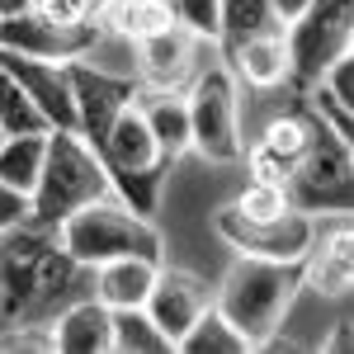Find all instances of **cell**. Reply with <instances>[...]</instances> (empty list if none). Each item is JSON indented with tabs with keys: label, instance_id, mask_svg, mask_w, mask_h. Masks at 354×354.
<instances>
[{
	"label": "cell",
	"instance_id": "1",
	"mask_svg": "<svg viewBox=\"0 0 354 354\" xmlns=\"http://www.w3.org/2000/svg\"><path fill=\"white\" fill-rule=\"evenodd\" d=\"M95 293V270L71 260L53 227L15 222L0 232V330L53 326L57 312Z\"/></svg>",
	"mask_w": 354,
	"mask_h": 354
},
{
	"label": "cell",
	"instance_id": "2",
	"mask_svg": "<svg viewBox=\"0 0 354 354\" xmlns=\"http://www.w3.org/2000/svg\"><path fill=\"white\" fill-rule=\"evenodd\" d=\"M302 288V260H265V255H241L222 288L213 293V307L241 330L250 350H265L274 330L283 326V312L293 307Z\"/></svg>",
	"mask_w": 354,
	"mask_h": 354
},
{
	"label": "cell",
	"instance_id": "3",
	"mask_svg": "<svg viewBox=\"0 0 354 354\" xmlns=\"http://www.w3.org/2000/svg\"><path fill=\"white\" fill-rule=\"evenodd\" d=\"M95 198H113V180L104 161L95 156V147L81 133H48V151H43V170L38 185L28 189V222L38 227H62L76 208L95 203Z\"/></svg>",
	"mask_w": 354,
	"mask_h": 354
},
{
	"label": "cell",
	"instance_id": "4",
	"mask_svg": "<svg viewBox=\"0 0 354 354\" xmlns=\"http://www.w3.org/2000/svg\"><path fill=\"white\" fill-rule=\"evenodd\" d=\"M57 241L71 260L81 265H104V260H123V255H142V260H161V232L151 218L133 213L118 194L113 198H95L76 208L71 218L57 227Z\"/></svg>",
	"mask_w": 354,
	"mask_h": 354
},
{
	"label": "cell",
	"instance_id": "5",
	"mask_svg": "<svg viewBox=\"0 0 354 354\" xmlns=\"http://www.w3.org/2000/svg\"><path fill=\"white\" fill-rule=\"evenodd\" d=\"M283 189H288V203L302 208V213H335V218L350 213V203H354L350 142L340 133H330L317 113H312V137H307L302 156L293 161Z\"/></svg>",
	"mask_w": 354,
	"mask_h": 354
},
{
	"label": "cell",
	"instance_id": "6",
	"mask_svg": "<svg viewBox=\"0 0 354 354\" xmlns=\"http://www.w3.org/2000/svg\"><path fill=\"white\" fill-rule=\"evenodd\" d=\"M189 104V137L194 147L189 151H203L208 161H241L245 156V142H241V123H236V81L227 66H213L203 71L194 90L185 95Z\"/></svg>",
	"mask_w": 354,
	"mask_h": 354
},
{
	"label": "cell",
	"instance_id": "7",
	"mask_svg": "<svg viewBox=\"0 0 354 354\" xmlns=\"http://www.w3.org/2000/svg\"><path fill=\"white\" fill-rule=\"evenodd\" d=\"M283 43H288V81H298V90L317 85L335 57L350 53V0H312L302 19L283 28Z\"/></svg>",
	"mask_w": 354,
	"mask_h": 354
},
{
	"label": "cell",
	"instance_id": "8",
	"mask_svg": "<svg viewBox=\"0 0 354 354\" xmlns=\"http://www.w3.org/2000/svg\"><path fill=\"white\" fill-rule=\"evenodd\" d=\"M218 236L241 255H265V260H302L307 245L317 241V222L302 208H288L279 218H250L236 203H227L213 213Z\"/></svg>",
	"mask_w": 354,
	"mask_h": 354
},
{
	"label": "cell",
	"instance_id": "9",
	"mask_svg": "<svg viewBox=\"0 0 354 354\" xmlns=\"http://www.w3.org/2000/svg\"><path fill=\"white\" fill-rule=\"evenodd\" d=\"M104 38L100 15L85 19V24H57L48 19L38 5H24L15 15H0V48L19 57H43V62H76L90 57Z\"/></svg>",
	"mask_w": 354,
	"mask_h": 354
},
{
	"label": "cell",
	"instance_id": "10",
	"mask_svg": "<svg viewBox=\"0 0 354 354\" xmlns=\"http://www.w3.org/2000/svg\"><path fill=\"white\" fill-rule=\"evenodd\" d=\"M66 71H71V90H76V133L90 147H100L113 113L137 100V81L133 76H113L104 66H90L85 57L66 62Z\"/></svg>",
	"mask_w": 354,
	"mask_h": 354
},
{
	"label": "cell",
	"instance_id": "11",
	"mask_svg": "<svg viewBox=\"0 0 354 354\" xmlns=\"http://www.w3.org/2000/svg\"><path fill=\"white\" fill-rule=\"evenodd\" d=\"M0 66L24 85V95L33 100V109L43 113L48 128L76 133V90H71V71L66 62H43V57H19L0 48Z\"/></svg>",
	"mask_w": 354,
	"mask_h": 354
},
{
	"label": "cell",
	"instance_id": "12",
	"mask_svg": "<svg viewBox=\"0 0 354 354\" xmlns=\"http://www.w3.org/2000/svg\"><path fill=\"white\" fill-rule=\"evenodd\" d=\"M147 317L170 335V345H180V335L213 307V283L189 270H156V283L147 293Z\"/></svg>",
	"mask_w": 354,
	"mask_h": 354
},
{
	"label": "cell",
	"instance_id": "13",
	"mask_svg": "<svg viewBox=\"0 0 354 354\" xmlns=\"http://www.w3.org/2000/svg\"><path fill=\"white\" fill-rule=\"evenodd\" d=\"M194 38L185 24H170L151 38H137V71L142 85H156V90H180V81L194 71Z\"/></svg>",
	"mask_w": 354,
	"mask_h": 354
},
{
	"label": "cell",
	"instance_id": "14",
	"mask_svg": "<svg viewBox=\"0 0 354 354\" xmlns=\"http://www.w3.org/2000/svg\"><path fill=\"white\" fill-rule=\"evenodd\" d=\"M48 330H53V350L57 354H109L113 307H104V302L90 293V298L62 307Z\"/></svg>",
	"mask_w": 354,
	"mask_h": 354
},
{
	"label": "cell",
	"instance_id": "15",
	"mask_svg": "<svg viewBox=\"0 0 354 354\" xmlns=\"http://www.w3.org/2000/svg\"><path fill=\"white\" fill-rule=\"evenodd\" d=\"M222 53L232 62V76H241L255 90H274V85L288 81V43H283V28L255 33V38H241V43H222Z\"/></svg>",
	"mask_w": 354,
	"mask_h": 354
},
{
	"label": "cell",
	"instance_id": "16",
	"mask_svg": "<svg viewBox=\"0 0 354 354\" xmlns=\"http://www.w3.org/2000/svg\"><path fill=\"white\" fill-rule=\"evenodd\" d=\"M302 283H312L322 298H345L354 283V236H350V222H340L326 241L307 245L302 255Z\"/></svg>",
	"mask_w": 354,
	"mask_h": 354
},
{
	"label": "cell",
	"instance_id": "17",
	"mask_svg": "<svg viewBox=\"0 0 354 354\" xmlns=\"http://www.w3.org/2000/svg\"><path fill=\"white\" fill-rule=\"evenodd\" d=\"M137 109H142L147 128H151V137H156V147H161V156L170 165L194 147V137H189V104H185L180 90L142 85V90H137Z\"/></svg>",
	"mask_w": 354,
	"mask_h": 354
},
{
	"label": "cell",
	"instance_id": "18",
	"mask_svg": "<svg viewBox=\"0 0 354 354\" xmlns=\"http://www.w3.org/2000/svg\"><path fill=\"white\" fill-rule=\"evenodd\" d=\"M161 260H142V255H123V260H104L95 265V298L104 307H142L151 283H156Z\"/></svg>",
	"mask_w": 354,
	"mask_h": 354
},
{
	"label": "cell",
	"instance_id": "19",
	"mask_svg": "<svg viewBox=\"0 0 354 354\" xmlns=\"http://www.w3.org/2000/svg\"><path fill=\"white\" fill-rule=\"evenodd\" d=\"M104 28H113L118 38H151V33H161V28L175 24V10H170V0H109L104 10Z\"/></svg>",
	"mask_w": 354,
	"mask_h": 354
},
{
	"label": "cell",
	"instance_id": "20",
	"mask_svg": "<svg viewBox=\"0 0 354 354\" xmlns=\"http://www.w3.org/2000/svg\"><path fill=\"white\" fill-rule=\"evenodd\" d=\"M53 133V128H48ZM48 133H5L0 142V180L10 189L28 194L38 185V170H43V151H48Z\"/></svg>",
	"mask_w": 354,
	"mask_h": 354
},
{
	"label": "cell",
	"instance_id": "21",
	"mask_svg": "<svg viewBox=\"0 0 354 354\" xmlns=\"http://www.w3.org/2000/svg\"><path fill=\"white\" fill-rule=\"evenodd\" d=\"M109 350H118V354H170L175 345H170V335L147 317V307H118V312H113Z\"/></svg>",
	"mask_w": 354,
	"mask_h": 354
},
{
	"label": "cell",
	"instance_id": "22",
	"mask_svg": "<svg viewBox=\"0 0 354 354\" xmlns=\"http://www.w3.org/2000/svg\"><path fill=\"white\" fill-rule=\"evenodd\" d=\"M175 350H185V354H250V345L241 340V330L232 326L218 307H208V312L180 335Z\"/></svg>",
	"mask_w": 354,
	"mask_h": 354
},
{
	"label": "cell",
	"instance_id": "23",
	"mask_svg": "<svg viewBox=\"0 0 354 354\" xmlns=\"http://www.w3.org/2000/svg\"><path fill=\"white\" fill-rule=\"evenodd\" d=\"M270 28H283L274 19L270 0H218V43H241Z\"/></svg>",
	"mask_w": 354,
	"mask_h": 354
},
{
	"label": "cell",
	"instance_id": "24",
	"mask_svg": "<svg viewBox=\"0 0 354 354\" xmlns=\"http://www.w3.org/2000/svg\"><path fill=\"white\" fill-rule=\"evenodd\" d=\"M307 137H312V113H293V118H274L265 137H260V147L255 151H265L270 161H279L283 170H293V161L302 156V147H307Z\"/></svg>",
	"mask_w": 354,
	"mask_h": 354
},
{
	"label": "cell",
	"instance_id": "25",
	"mask_svg": "<svg viewBox=\"0 0 354 354\" xmlns=\"http://www.w3.org/2000/svg\"><path fill=\"white\" fill-rule=\"evenodd\" d=\"M0 128H5V133H48L43 113L33 109V100L24 95V85L15 81L5 66H0Z\"/></svg>",
	"mask_w": 354,
	"mask_h": 354
},
{
	"label": "cell",
	"instance_id": "26",
	"mask_svg": "<svg viewBox=\"0 0 354 354\" xmlns=\"http://www.w3.org/2000/svg\"><path fill=\"white\" fill-rule=\"evenodd\" d=\"M236 208L250 213V218H279V213H288L293 203H288V189L283 185H265V180H250L245 194L236 198Z\"/></svg>",
	"mask_w": 354,
	"mask_h": 354
},
{
	"label": "cell",
	"instance_id": "27",
	"mask_svg": "<svg viewBox=\"0 0 354 354\" xmlns=\"http://www.w3.org/2000/svg\"><path fill=\"white\" fill-rule=\"evenodd\" d=\"M307 100H312V113L326 123L330 133H340L345 142H350V137H354V109H350V104H340V100H335V95H330L322 81L307 85Z\"/></svg>",
	"mask_w": 354,
	"mask_h": 354
},
{
	"label": "cell",
	"instance_id": "28",
	"mask_svg": "<svg viewBox=\"0 0 354 354\" xmlns=\"http://www.w3.org/2000/svg\"><path fill=\"white\" fill-rule=\"evenodd\" d=\"M175 24H185L194 38L218 43V0H170Z\"/></svg>",
	"mask_w": 354,
	"mask_h": 354
},
{
	"label": "cell",
	"instance_id": "29",
	"mask_svg": "<svg viewBox=\"0 0 354 354\" xmlns=\"http://www.w3.org/2000/svg\"><path fill=\"white\" fill-rule=\"evenodd\" d=\"M48 19L57 24H85V19H95V5L90 0H33Z\"/></svg>",
	"mask_w": 354,
	"mask_h": 354
},
{
	"label": "cell",
	"instance_id": "30",
	"mask_svg": "<svg viewBox=\"0 0 354 354\" xmlns=\"http://www.w3.org/2000/svg\"><path fill=\"white\" fill-rule=\"evenodd\" d=\"M24 218H28V194L10 189V185L0 180V232L15 227V222H24Z\"/></svg>",
	"mask_w": 354,
	"mask_h": 354
},
{
	"label": "cell",
	"instance_id": "31",
	"mask_svg": "<svg viewBox=\"0 0 354 354\" xmlns=\"http://www.w3.org/2000/svg\"><path fill=\"white\" fill-rule=\"evenodd\" d=\"M307 5H312V0H270L274 19H279V24H283V28L293 24V19H302V15H307Z\"/></svg>",
	"mask_w": 354,
	"mask_h": 354
},
{
	"label": "cell",
	"instance_id": "32",
	"mask_svg": "<svg viewBox=\"0 0 354 354\" xmlns=\"http://www.w3.org/2000/svg\"><path fill=\"white\" fill-rule=\"evenodd\" d=\"M24 5H33V0H0V15H15V10H24Z\"/></svg>",
	"mask_w": 354,
	"mask_h": 354
},
{
	"label": "cell",
	"instance_id": "33",
	"mask_svg": "<svg viewBox=\"0 0 354 354\" xmlns=\"http://www.w3.org/2000/svg\"><path fill=\"white\" fill-rule=\"evenodd\" d=\"M90 5H95V15H100V10H104V5H109V0H90Z\"/></svg>",
	"mask_w": 354,
	"mask_h": 354
},
{
	"label": "cell",
	"instance_id": "34",
	"mask_svg": "<svg viewBox=\"0 0 354 354\" xmlns=\"http://www.w3.org/2000/svg\"><path fill=\"white\" fill-rule=\"evenodd\" d=\"M0 142H5V128H0Z\"/></svg>",
	"mask_w": 354,
	"mask_h": 354
}]
</instances>
